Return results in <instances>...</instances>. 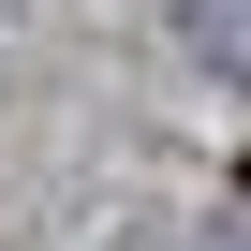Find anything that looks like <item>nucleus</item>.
Here are the masks:
<instances>
[{
	"label": "nucleus",
	"mask_w": 251,
	"mask_h": 251,
	"mask_svg": "<svg viewBox=\"0 0 251 251\" xmlns=\"http://www.w3.org/2000/svg\"><path fill=\"white\" fill-rule=\"evenodd\" d=\"M192 59H222V74H251V0H192Z\"/></svg>",
	"instance_id": "nucleus-1"
}]
</instances>
